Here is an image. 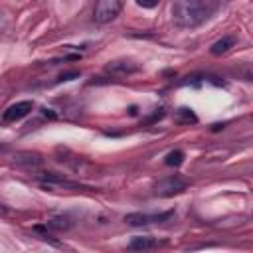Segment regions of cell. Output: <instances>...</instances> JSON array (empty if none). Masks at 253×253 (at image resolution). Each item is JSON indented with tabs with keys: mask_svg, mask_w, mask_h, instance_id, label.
I'll use <instances>...</instances> for the list:
<instances>
[{
	"mask_svg": "<svg viewBox=\"0 0 253 253\" xmlns=\"http://www.w3.org/2000/svg\"><path fill=\"white\" fill-rule=\"evenodd\" d=\"M211 14V6L206 0H176L172 8L174 22L182 28H196L208 20Z\"/></svg>",
	"mask_w": 253,
	"mask_h": 253,
	"instance_id": "6da1fadb",
	"label": "cell"
},
{
	"mask_svg": "<svg viewBox=\"0 0 253 253\" xmlns=\"http://www.w3.org/2000/svg\"><path fill=\"white\" fill-rule=\"evenodd\" d=\"M186 188H188V180H184L182 176H166L154 184V194L158 198H170L182 194Z\"/></svg>",
	"mask_w": 253,
	"mask_h": 253,
	"instance_id": "7a4b0ae2",
	"label": "cell"
},
{
	"mask_svg": "<svg viewBox=\"0 0 253 253\" xmlns=\"http://www.w3.org/2000/svg\"><path fill=\"white\" fill-rule=\"evenodd\" d=\"M121 8H123L121 0H97L95 10H93V18L99 24H107L119 16Z\"/></svg>",
	"mask_w": 253,
	"mask_h": 253,
	"instance_id": "3957f363",
	"label": "cell"
},
{
	"mask_svg": "<svg viewBox=\"0 0 253 253\" xmlns=\"http://www.w3.org/2000/svg\"><path fill=\"white\" fill-rule=\"evenodd\" d=\"M174 215V211H162V213H142V211H134L125 215V221L128 225H150V223H162L166 219H170Z\"/></svg>",
	"mask_w": 253,
	"mask_h": 253,
	"instance_id": "277c9868",
	"label": "cell"
},
{
	"mask_svg": "<svg viewBox=\"0 0 253 253\" xmlns=\"http://www.w3.org/2000/svg\"><path fill=\"white\" fill-rule=\"evenodd\" d=\"M107 73L111 75H119V77H126V75H132V73H138L140 71V65L130 61V59H113L105 65Z\"/></svg>",
	"mask_w": 253,
	"mask_h": 253,
	"instance_id": "5b68a950",
	"label": "cell"
},
{
	"mask_svg": "<svg viewBox=\"0 0 253 253\" xmlns=\"http://www.w3.org/2000/svg\"><path fill=\"white\" fill-rule=\"evenodd\" d=\"M32 109H34V103H32V101H18V103L10 105V107L4 111L2 119H4L6 123H16V121L24 119L26 115H30Z\"/></svg>",
	"mask_w": 253,
	"mask_h": 253,
	"instance_id": "8992f818",
	"label": "cell"
},
{
	"mask_svg": "<svg viewBox=\"0 0 253 253\" xmlns=\"http://www.w3.org/2000/svg\"><path fill=\"white\" fill-rule=\"evenodd\" d=\"M10 162L16 164V166H22V168H38V166L43 162V158H42L40 152H34V150H20V152L12 154Z\"/></svg>",
	"mask_w": 253,
	"mask_h": 253,
	"instance_id": "52a82bcc",
	"label": "cell"
},
{
	"mask_svg": "<svg viewBox=\"0 0 253 253\" xmlns=\"http://www.w3.org/2000/svg\"><path fill=\"white\" fill-rule=\"evenodd\" d=\"M233 45H235V36H223L221 40H217V42L211 43L210 51H211L213 55H221V53L229 51V47H233Z\"/></svg>",
	"mask_w": 253,
	"mask_h": 253,
	"instance_id": "ba28073f",
	"label": "cell"
},
{
	"mask_svg": "<svg viewBox=\"0 0 253 253\" xmlns=\"http://www.w3.org/2000/svg\"><path fill=\"white\" fill-rule=\"evenodd\" d=\"M174 121L180 123V125H190V123H198V117L194 115L192 109L182 107V109H178V111L174 113Z\"/></svg>",
	"mask_w": 253,
	"mask_h": 253,
	"instance_id": "9c48e42d",
	"label": "cell"
},
{
	"mask_svg": "<svg viewBox=\"0 0 253 253\" xmlns=\"http://www.w3.org/2000/svg\"><path fill=\"white\" fill-rule=\"evenodd\" d=\"M45 227L63 231V229H69V227H71V219H69L67 215H55V217H51V219L45 221Z\"/></svg>",
	"mask_w": 253,
	"mask_h": 253,
	"instance_id": "30bf717a",
	"label": "cell"
},
{
	"mask_svg": "<svg viewBox=\"0 0 253 253\" xmlns=\"http://www.w3.org/2000/svg\"><path fill=\"white\" fill-rule=\"evenodd\" d=\"M156 245L154 239L150 237H132L130 243H128V249H134V251H146V249H152Z\"/></svg>",
	"mask_w": 253,
	"mask_h": 253,
	"instance_id": "8fae6325",
	"label": "cell"
},
{
	"mask_svg": "<svg viewBox=\"0 0 253 253\" xmlns=\"http://www.w3.org/2000/svg\"><path fill=\"white\" fill-rule=\"evenodd\" d=\"M164 162H166V166H180L184 162V152L182 150H172V152L166 154Z\"/></svg>",
	"mask_w": 253,
	"mask_h": 253,
	"instance_id": "7c38bea8",
	"label": "cell"
},
{
	"mask_svg": "<svg viewBox=\"0 0 253 253\" xmlns=\"http://www.w3.org/2000/svg\"><path fill=\"white\" fill-rule=\"evenodd\" d=\"M136 4L142 8H154L158 4V0H136Z\"/></svg>",
	"mask_w": 253,
	"mask_h": 253,
	"instance_id": "4fadbf2b",
	"label": "cell"
},
{
	"mask_svg": "<svg viewBox=\"0 0 253 253\" xmlns=\"http://www.w3.org/2000/svg\"><path fill=\"white\" fill-rule=\"evenodd\" d=\"M73 77H79V71H69V73H63V75H59V81H69V79H73Z\"/></svg>",
	"mask_w": 253,
	"mask_h": 253,
	"instance_id": "5bb4252c",
	"label": "cell"
},
{
	"mask_svg": "<svg viewBox=\"0 0 253 253\" xmlns=\"http://www.w3.org/2000/svg\"><path fill=\"white\" fill-rule=\"evenodd\" d=\"M245 77H247L249 81H253V65H249V67H247V71H245Z\"/></svg>",
	"mask_w": 253,
	"mask_h": 253,
	"instance_id": "9a60e30c",
	"label": "cell"
}]
</instances>
